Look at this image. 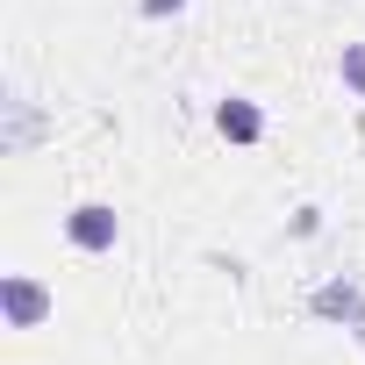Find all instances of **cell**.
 Segmentation results:
<instances>
[{"label": "cell", "instance_id": "obj_3", "mask_svg": "<svg viewBox=\"0 0 365 365\" xmlns=\"http://www.w3.org/2000/svg\"><path fill=\"white\" fill-rule=\"evenodd\" d=\"M215 129H222L230 143H258V136H265V115H258L251 101H222V108H215Z\"/></svg>", "mask_w": 365, "mask_h": 365}, {"label": "cell", "instance_id": "obj_1", "mask_svg": "<svg viewBox=\"0 0 365 365\" xmlns=\"http://www.w3.org/2000/svg\"><path fill=\"white\" fill-rule=\"evenodd\" d=\"M0 315H8V329H36L51 315V287L29 279V272H8L0 279Z\"/></svg>", "mask_w": 365, "mask_h": 365}, {"label": "cell", "instance_id": "obj_2", "mask_svg": "<svg viewBox=\"0 0 365 365\" xmlns=\"http://www.w3.org/2000/svg\"><path fill=\"white\" fill-rule=\"evenodd\" d=\"M65 237H72L79 251H115L122 222H115V208H108V201H79V208L65 215Z\"/></svg>", "mask_w": 365, "mask_h": 365}, {"label": "cell", "instance_id": "obj_5", "mask_svg": "<svg viewBox=\"0 0 365 365\" xmlns=\"http://www.w3.org/2000/svg\"><path fill=\"white\" fill-rule=\"evenodd\" d=\"M344 86L365 101V43H344Z\"/></svg>", "mask_w": 365, "mask_h": 365}, {"label": "cell", "instance_id": "obj_6", "mask_svg": "<svg viewBox=\"0 0 365 365\" xmlns=\"http://www.w3.org/2000/svg\"><path fill=\"white\" fill-rule=\"evenodd\" d=\"M187 0H143V15H179Z\"/></svg>", "mask_w": 365, "mask_h": 365}, {"label": "cell", "instance_id": "obj_4", "mask_svg": "<svg viewBox=\"0 0 365 365\" xmlns=\"http://www.w3.org/2000/svg\"><path fill=\"white\" fill-rule=\"evenodd\" d=\"M315 315H351L358 336H365V301H358V287H322V294H315Z\"/></svg>", "mask_w": 365, "mask_h": 365}]
</instances>
